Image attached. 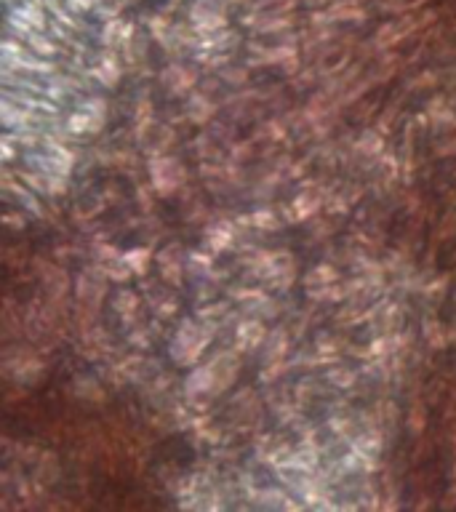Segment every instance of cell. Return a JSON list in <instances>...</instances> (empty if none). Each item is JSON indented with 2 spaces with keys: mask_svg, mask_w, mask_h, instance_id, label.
Listing matches in <instances>:
<instances>
[{
  "mask_svg": "<svg viewBox=\"0 0 456 512\" xmlns=\"http://www.w3.org/2000/svg\"><path fill=\"white\" fill-rule=\"evenodd\" d=\"M387 144H384V134L376 128H363V134L352 139V158L363 160H376L384 155Z\"/></svg>",
  "mask_w": 456,
  "mask_h": 512,
  "instance_id": "obj_17",
  "label": "cell"
},
{
  "mask_svg": "<svg viewBox=\"0 0 456 512\" xmlns=\"http://www.w3.org/2000/svg\"><path fill=\"white\" fill-rule=\"evenodd\" d=\"M88 75L104 88H115L123 78V64H120L115 48H104L99 51V56L94 59V64L88 67Z\"/></svg>",
  "mask_w": 456,
  "mask_h": 512,
  "instance_id": "obj_11",
  "label": "cell"
},
{
  "mask_svg": "<svg viewBox=\"0 0 456 512\" xmlns=\"http://www.w3.org/2000/svg\"><path fill=\"white\" fill-rule=\"evenodd\" d=\"M344 350H350V344H347V339H342V336L326 334V331L315 336V352H320V355L342 358Z\"/></svg>",
  "mask_w": 456,
  "mask_h": 512,
  "instance_id": "obj_33",
  "label": "cell"
},
{
  "mask_svg": "<svg viewBox=\"0 0 456 512\" xmlns=\"http://www.w3.org/2000/svg\"><path fill=\"white\" fill-rule=\"evenodd\" d=\"M67 3V8H72V11H78V14H86L88 8L94 6V0H64Z\"/></svg>",
  "mask_w": 456,
  "mask_h": 512,
  "instance_id": "obj_52",
  "label": "cell"
},
{
  "mask_svg": "<svg viewBox=\"0 0 456 512\" xmlns=\"http://www.w3.org/2000/svg\"><path fill=\"white\" fill-rule=\"evenodd\" d=\"M123 259H126V264L134 270L136 278H144L147 272H150V264L155 262V251H152L150 246H134L128 248V251H123Z\"/></svg>",
  "mask_w": 456,
  "mask_h": 512,
  "instance_id": "obj_29",
  "label": "cell"
},
{
  "mask_svg": "<svg viewBox=\"0 0 456 512\" xmlns=\"http://www.w3.org/2000/svg\"><path fill=\"white\" fill-rule=\"evenodd\" d=\"M94 264H96V270L102 272L104 278L110 280V283H120V286H126L128 280L136 278L134 270L128 267L123 256H118V259H94Z\"/></svg>",
  "mask_w": 456,
  "mask_h": 512,
  "instance_id": "obj_26",
  "label": "cell"
},
{
  "mask_svg": "<svg viewBox=\"0 0 456 512\" xmlns=\"http://www.w3.org/2000/svg\"><path fill=\"white\" fill-rule=\"evenodd\" d=\"M432 152H435V158H451V155H456V131L435 134V139H432Z\"/></svg>",
  "mask_w": 456,
  "mask_h": 512,
  "instance_id": "obj_43",
  "label": "cell"
},
{
  "mask_svg": "<svg viewBox=\"0 0 456 512\" xmlns=\"http://www.w3.org/2000/svg\"><path fill=\"white\" fill-rule=\"evenodd\" d=\"M400 110L398 104H387L384 112H379V118H376V131H382L384 136L392 134V128H395V120H398Z\"/></svg>",
  "mask_w": 456,
  "mask_h": 512,
  "instance_id": "obj_45",
  "label": "cell"
},
{
  "mask_svg": "<svg viewBox=\"0 0 456 512\" xmlns=\"http://www.w3.org/2000/svg\"><path fill=\"white\" fill-rule=\"evenodd\" d=\"M216 110H219L216 99L211 94H206L200 86L195 88V91L187 96V102H184V118L190 120L192 126H211V120L216 118Z\"/></svg>",
  "mask_w": 456,
  "mask_h": 512,
  "instance_id": "obj_12",
  "label": "cell"
},
{
  "mask_svg": "<svg viewBox=\"0 0 456 512\" xmlns=\"http://www.w3.org/2000/svg\"><path fill=\"white\" fill-rule=\"evenodd\" d=\"M288 134H291V123H288V118H267L256 126L251 139H254V142L278 144L283 142V139H288Z\"/></svg>",
  "mask_w": 456,
  "mask_h": 512,
  "instance_id": "obj_23",
  "label": "cell"
},
{
  "mask_svg": "<svg viewBox=\"0 0 456 512\" xmlns=\"http://www.w3.org/2000/svg\"><path fill=\"white\" fill-rule=\"evenodd\" d=\"M291 342H294V334H291L286 326L272 328L270 334H267V342L262 344V366H267V363H275V360L288 358V352H291Z\"/></svg>",
  "mask_w": 456,
  "mask_h": 512,
  "instance_id": "obj_15",
  "label": "cell"
},
{
  "mask_svg": "<svg viewBox=\"0 0 456 512\" xmlns=\"http://www.w3.org/2000/svg\"><path fill=\"white\" fill-rule=\"evenodd\" d=\"M152 299V312H155V318H160V320H171L176 315V312H179V302H176L174 296L171 294H155V296H150Z\"/></svg>",
  "mask_w": 456,
  "mask_h": 512,
  "instance_id": "obj_39",
  "label": "cell"
},
{
  "mask_svg": "<svg viewBox=\"0 0 456 512\" xmlns=\"http://www.w3.org/2000/svg\"><path fill=\"white\" fill-rule=\"evenodd\" d=\"M176 144V128L174 126H155L150 131V136L142 142L144 158H160V155H168V150Z\"/></svg>",
  "mask_w": 456,
  "mask_h": 512,
  "instance_id": "obj_18",
  "label": "cell"
},
{
  "mask_svg": "<svg viewBox=\"0 0 456 512\" xmlns=\"http://www.w3.org/2000/svg\"><path fill=\"white\" fill-rule=\"evenodd\" d=\"M150 326H152V323H150ZM150 326H144V323H136V326L128 331V336H126L128 350H139V352L152 350V339H155V334L150 331Z\"/></svg>",
  "mask_w": 456,
  "mask_h": 512,
  "instance_id": "obj_35",
  "label": "cell"
},
{
  "mask_svg": "<svg viewBox=\"0 0 456 512\" xmlns=\"http://www.w3.org/2000/svg\"><path fill=\"white\" fill-rule=\"evenodd\" d=\"M400 70V56L395 51H384V54H376V62L368 64V78L374 86L379 83H387V80L395 78V72Z\"/></svg>",
  "mask_w": 456,
  "mask_h": 512,
  "instance_id": "obj_22",
  "label": "cell"
},
{
  "mask_svg": "<svg viewBox=\"0 0 456 512\" xmlns=\"http://www.w3.org/2000/svg\"><path fill=\"white\" fill-rule=\"evenodd\" d=\"M131 128H134V139L139 144L150 136V131L155 128V110H152L150 96H139L134 104V115H131Z\"/></svg>",
  "mask_w": 456,
  "mask_h": 512,
  "instance_id": "obj_19",
  "label": "cell"
},
{
  "mask_svg": "<svg viewBox=\"0 0 456 512\" xmlns=\"http://www.w3.org/2000/svg\"><path fill=\"white\" fill-rule=\"evenodd\" d=\"M227 294L235 299L238 304H251V302H259V299H264L267 296V288L264 286H232L227 288Z\"/></svg>",
  "mask_w": 456,
  "mask_h": 512,
  "instance_id": "obj_41",
  "label": "cell"
},
{
  "mask_svg": "<svg viewBox=\"0 0 456 512\" xmlns=\"http://www.w3.org/2000/svg\"><path fill=\"white\" fill-rule=\"evenodd\" d=\"M406 427H408V432L414 435V438L424 435V430H427V403L419 398V392H414V403L408 406Z\"/></svg>",
  "mask_w": 456,
  "mask_h": 512,
  "instance_id": "obj_31",
  "label": "cell"
},
{
  "mask_svg": "<svg viewBox=\"0 0 456 512\" xmlns=\"http://www.w3.org/2000/svg\"><path fill=\"white\" fill-rule=\"evenodd\" d=\"M451 448H454V462H456V432L451 435Z\"/></svg>",
  "mask_w": 456,
  "mask_h": 512,
  "instance_id": "obj_53",
  "label": "cell"
},
{
  "mask_svg": "<svg viewBox=\"0 0 456 512\" xmlns=\"http://www.w3.org/2000/svg\"><path fill=\"white\" fill-rule=\"evenodd\" d=\"M243 235V230L238 227L235 219L230 216H214L211 222L206 224V230H203V248L208 251H214V254H224V251H232L238 238Z\"/></svg>",
  "mask_w": 456,
  "mask_h": 512,
  "instance_id": "obj_6",
  "label": "cell"
},
{
  "mask_svg": "<svg viewBox=\"0 0 456 512\" xmlns=\"http://www.w3.org/2000/svg\"><path fill=\"white\" fill-rule=\"evenodd\" d=\"M267 334H270V328L264 323L262 318H256V315H240V320L232 328V339H235V347L240 352H256L262 350V344L267 342Z\"/></svg>",
  "mask_w": 456,
  "mask_h": 512,
  "instance_id": "obj_10",
  "label": "cell"
},
{
  "mask_svg": "<svg viewBox=\"0 0 456 512\" xmlns=\"http://www.w3.org/2000/svg\"><path fill=\"white\" fill-rule=\"evenodd\" d=\"M256 158V142L254 139H235V142L227 147V160L232 163H248V160Z\"/></svg>",
  "mask_w": 456,
  "mask_h": 512,
  "instance_id": "obj_36",
  "label": "cell"
},
{
  "mask_svg": "<svg viewBox=\"0 0 456 512\" xmlns=\"http://www.w3.org/2000/svg\"><path fill=\"white\" fill-rule=\"evenodd\" d=\"M139 307H142V296L131 291V288L123 286L118 294L112 296V310L126 328H134L139 323Z\"/></svg>",
  "mask_w": 456,
  "mask_h": 512,
  "instance_id": "obj_14",
  "label": "cell"
},
{
  "mask_svg": "<svg viewBox=\"0 0 456 512\" xmlns=\"http://www.w3.org/2000/svg\"><path fill=\"white\" fill-rule=\"evenodd\" d=\"M158 80H160V86L166 88V94L176 96V99H179V96H184V99H187V96H190L192 91L200 86L198 70H195V67H190V64H182V62L166 64V67L160 70Z\"/></svg>",
  "mask_w": 456,
  "mask_h": 512,
  "instance_id": "obj_8",
  "label": "cell"
},
{
  "mask_svg": "<svg viewBox=\"0 0 456 512\" xmlns=\"http://www.w3.org/2000/svg\"><path fill=\"white\" fill-rule=\"evenodd\" d=\"M304 171H307V160H299V163L291 160V166H288L286 171V179H302Z\"/></svg>",
  "mask_w": 456,
  "mask_h": 512,
  "instance_id": "obj_50",
  "label": "cell"
},
{
  "mask_svg": "<svg viewBox=\"0 0 456 512\" xmlns=\"http://www.w3.org/2000/svg\"><path fill=\"white\" fill-rule=\"evenodd\" d=\"M155 262H158L160 278L166 286L182 288L184 275H187V248H182V243H168L155 254Z\"/></svg>",
  "mask_w": 456,
  "mask_h": 512,
  "instance_id": "obj_9",
  "label": "cell"
},
{
  "mask_svg": "<svg viewBox=\"0 0 456 512\" xmlns=\"http://www.w3.org/2000/svg\"><path fill=\"white\" fill-rule=\"evenodd\" d=\"M238 264L243 267V278L251 280V283H262L267 291H278V294H286L291 288L296 286V259L291 251L286 248H278V251H272V248H256L251 254H243L238 259Z\"/></svg>",
  "mask_w": 456,
  "mask_h": 512,
  "instance_id": "obj_1",
  "label": "cell"
},
{
  "mask_svg": "<svg viewBox=\"0 0 456 512\" xmlns=\"http://www.w3.org/2000/svg\"><path fill=\"white\" fill-rule=\"evenodd\" d=\"M331 230H334V227L326 222V214H318L315 219H312V238L315 240L328 238V235H331Z\"/></svg>",
  "mask_w": 456,
  "mask_h": 512,
  "instance_id": "obj_49",
  "label": "cell"
},
{
  "mask_svg": "<svg viewBox=\"0 0 456 512\" xmlns=\"http://www.w3.org/2000/svg\"><path fill=\"white\" fill-rule=\"evenodd\" d=\"M3 224H6L8 230L22 232L24 227H27V219H24V208H22V211H19V208H8L6 214H3Z\"/></svg>",
  "mask_w": 456,
  "mask_h": 512,
  "instance_id": "obj_47",
  "label": "cell"
},
{
  "mask_svg": "<svg viewBox=\"0 0 456 512\" xmlns=\"http://www.w3.org/2000/svg\"><path fill=\"white\" fill-rule=\"evenodd\" d=\"M219 78H222L224 86L243 88L251 80V67L248 64H224L222 70H219Z\"/></svg>",
  "mask_w": 456,
  "mask_h": 512,
  "instance_id": "obj_34",
  "label": "cell"
},
{
  "mask_svg": "<svg viewBox=\"0 0 456 512\" xmlns=\"http://www.w3.org/2000/svg\"><path fill=\"white\" fill-rule=\"evenodd\" d=\"M451 238H456V208L446 211L438 227H435V232H432V243H438V246L443 243V240H451Z\"/></svg>",
  "mask_w": 456,
  "mask_h": 512,
  "instance_id": "obj_42",
  "label": "cell"
},
{
  "mask_svg": "<svg viewBox=\"0 0 456 512\" xmlns=\"http://www.w3.org/2000/svg\"><path fill=\"white\" fill-rule=\"evenodd\" d=\"M155 187H152L150 182H144L136 187V203H139V208H142V214H152V208H155Z\"/></svg>",
  "mask_w": 456,
  "mask_h": 512,
  "instance_id": "obj_46",
  "label": "cell"
},
{
  "mask_svg": "<svg viewBox=\"0 0 456 512\" xmlns=\"http://www.w3.org/2000/svg\"><path fill=\"white\" fill-rule=\"evenodd\" d=\"M440 70H422L416 78H411L408 83V91H432V88L440 86Z\"/></svg>",
  "mask_w": 456,
  "mask_h": 512,
  "instance_id": "obj_44",
  "label": "cell"
},
{
  "mask_svg": "<svg viewBox=\"0 0 456 512\" xmlns=\"http://www.w3.org/2000/svg\"><path fill=\"white\" fill-rule=\"evenodd\" d=\"M150 168V184L158 192V198H171L176 192H182L187 187V166L176 155H160V158L147 160Z\"/></svg>",
  "mask_w": 456,
  "mask_h": 512,
  "instance_id": "obj_4",
  "label": "cell"
},
{
  "mask_svg": "<svg viewBox=\"0 0 456 512\" xmlns=\"http://www.w3.org/2000/svg\"><path fill=\"white\" fill-rule=\"evenodd\" d=\"M251 224H254V230L259 232H278L286 219L280 214V208H272V206H259L251 211Z\"/></svg>",
  "mask_w": 456,
  "mask_h": 512,
  "instance_id": "obj_27",
  "label": "cell"
},
{
  "mask_svg": "<svg viewBox=\"0 0 456 512\" xmlns=\"http://www.w3.org/2000/svg\"><path fill=\"white\" fill-rule=\"evenodd\" d=\"M107 294H110V280L96 270V264H88V267H83L80 275H75V283H72V296H75V302L91 304L96 310H102Z\"/></svg>",
  "mask_w": 456,
  "mask_h": 512,
  "instance_id": "obj_5",
  "label": "cell"
},
{
  "mask_svg": "<svg viewBox=\"0 0 456 512\" xmlns=\"http://www.w3.org/2000/svg\"><path fill=\"white\" fill-rule=\"evenodd\" d=\"M216 270V254L208 248H190L187 251V275L198 280H208Z\"/></svg>",
  "mask_w": 456,
  "mask_h": 512,
  "instance_id": "obj_21",
  "label": "cell"
},
{
  "mask_svg": "<svg viewBox=\"0 0 456 512\" xmlns=\"http://www.w3.org/2000/svg\"><path fill=\"white\" fill-rule=\"evenodd\" d=\"M331 192H334L331 187H315L312 182H304V190L296 192L294 200L288 203L291 214H294V222H312L326 208Z\"/></svg>",
  "mask_w": 456,
  "mask_h": 512,
  "instance_id": "obj_7",
  "label": "cell"
},
{
  "mask_svg": "<svg viewBox=\"0 0 456 512\" xmlns=\"http://www.w3.org/2000/svg\"><path fill=\"white\" fill-rule=\"evenodd\" d=\"M448 283H451V275H435V278H427L422 286L424 299H430V302H440L448 291Z\"/></svg>",
  "mask_w": 456,
  "mask_h": 512,
  "instance_id": "obj_40",
  "label": "cell"
},
{
  "mask_svg": "<svg viewBox=\"0 0 456 512\" xmlns=\"http://www.w3.org/2000/svg\"><path fill=\"white\" fill-rule=\"evenodd\" d=\"M230 312H232L230 299H219V302H214V299H211V302L203 304V307L195 312V318H200V320H224L227 315H230Z\"/></svg>",
  "mask_w": 456,
  "mask_h": 512,
  "instance_id": "obj_38",
  "label": "cell"
},
{
  "mask_svg": "<svg viewBox=\"0 0 456 512\" xmlns=\"http://www.w3.org/2000/svg\"><path fill=\"white\" fill-rule=\"evenodd\" d=\"M104 126H107V118L91 115V112L83 110V107L72 110L70 115L64 118V128L78 136H99L104 131Z\"/></svg>",
  "mask_w": 456,
  "mask_h": 512,
  "instance_id": "obj_16",
  "label": "cell"
},
{
  "mask_svg": "<svg viewBox=\"0 0 456 512\" xmlns=\"http://www.w3.org/2000/svg\"><path fill=\"white\" fill-rule=\"evenodd\" d=\"M374 107L376 104H368V102H363V104H358V110H355V115H352V118L358 120H366V118H371V115H374Z\"/></svg>",
  "mask_w": 456,
  "mask_h": 512,
  "instance_id": "obj_51",
  "label": "cell"
},
{
  "mask_svg": "<svg viewBox=\"0 0 456 512\" xmlns=\"http://www.w3.org/2000/svg\"><path fill=\"white\" fill-rule=\"evenodd\" d=\"M360 374H363L360 368H352V366H347V363H342V360H339V363H334V366L326 368V374H323V382H326L331 390H339V392L355 390V387H358V382H360Z\"/></svg>",
  "mask_w": 456,
  "mask_h": 512,
  "instance_id": "obj_20",
  "label": "cell"
},
{
  "mask_svg": "<svg viewBox=\"0 0 456 512\" xmlns=\"http://www.w3.org/2000/svg\"><path fill=\"white\" fill-rule=\"evenodd\" d=\"M11 14L16 16V19H22L30 30H46V14H43V8H40L38 0H30V3H19V6L11 8Z\"/></svg>",
  "mask_w": 456,
  "mask_h": 512,
  "instance_id": "obj_30",
  "label": "cell"
},
{
  "mask_svg": "<svg viewBox=\"0 0 456 512\" xmlns=\"http://www.w3.org/2000/svg\"><path fill=\"white\" fill-rule=\"evenodd\" d=\"M248 504H254V507H259V510H307L302 499H299V496L294 499L286 486L259 488V491L251 496V502Z\"/></svg>",
  "mask_w": 456,
  "mask_h": 512,
  "instance_id": "obj_13",
  "label": "cell"
},
{
  "mask_svg": "<svg viewBox=\"0 0 456 512\" xmlns=\"http://www.w3.org/2000/svg\"><path fill=\"white\" fill-rule=\"evenodd\" d=\"M0 158H3V163H14L16 158L22 160V150H19V147H16L14 142H11V139H6V136H3V139H0Z\"/></svg>",
  "mask_w": 456,
  "mask_h": 512,
  "instance_id": "obj_48",
  "label": "cell"
},
{
  "mask_svg": "<svg viewBox=\"0 0 456 512\" xmlns=\"http://www.w3.org/2000/svg\"><path fill=\"white\" fill-rule=\"evenodd\" d=\"M216 336L200 318H182L168 342V358L179 368L198 366Z\"/></svg>",
  "mask_w": 456,
  "mask_h": 512,
  "instance_id": "obj_2",
  "label": "cell"
},
{
  "mask_svg": "<svg viewBox=\"0 0 456 512\" xmlns=\"http://www.w3.org/2000/svg\"><path fill=\"white\" fill-rule=\"evenodd\" d=\"M336 280H342V272L339 267L331 262H320L315 264L307 275L302 278L304 288H315V286H328V283H336Z\"/></svg>",
  "mask_w": 456,
  "mask_h": 512,
  "instance_id": "obj_28",
  "label": "cell"
},
{
  "mask_svg": "<svg viewBox=\"0 0 456 512\" xmlns=\"http://www.w3.org/2000/svg\"><path fill=\"white\" fill-rule=\"evenodd\" d=\"M422 334L430 350H443V347H448V344L454 342V336H451L446 323H443L440 318H435V315L422 320Z\"/></svg>",
  "mask_w": 456,
  "mask_h": 512,
  "instance_id": "obj_25",
  "label": "cell"
},
{
  "mask_svg": "<svg viewBox=\"0 0 456 512\" xmlns=\"http://www.w3.org/2000/svg\"><path fill=\"white\" fill-rule=\"evenodd\" d=\"M46 358L38 347H30V344L8 342L3 347V376L11 379L14 384H38V379L46 374Z\"/></svg>",
  "mask_w": 456,
  "mask_h": 512,
  "instance_id": "obj_3",
  "label": "cell"
},
{
  "mask_svg": "<svg viewBox=\"0 0 456 512\" xmlns=\"http://www.w3.org/2000/svg\"><path fill=\"white\" fill-rule=\"evenodd\" d=\"M288 371H294V360H288V358L275 360V363H267V366L262 368L259 379H262V384H278Z\"/></svg>",
  "mask_w": 456,
  "mask_h": 512,
  "instance_id": "obj_37",
  "label": "cell"
},
{
  "mask_svg": "<svg viewBox=\"0 0 456 512\" xmlns=\"http://www.w3.org/2000/svg\"><path fill=\"white\" fill-rule=\"evenodd\" d=\"M27 46H30L32 54L43 56V59H54V56L62 54V46H59V40L48 38V35H43L40 30L30 32V38L24 40Z\"/></svg>",
  "mask_w": 456,
  "mask_h": 512,
  "instance_id": "obj_32",
  "label": "cell"
},
{
  "mask_svg": "<svg viewBox=\"0 0 456 512\" xmlns=\"http://www.w3.org/2000/svg\"><path fill=\"white\" fill-rule=\"evenodd\" d=\"M72 392H75V398L86 400V403H104V400H107L104 384L99 382L96 376L88 374H78L72 379Z\"/></svg>",
  "mask_w": 456,
  "mask_h": 512,
  "instance_id": "obj_24",
  "label": "cell"
}]
</instances>
